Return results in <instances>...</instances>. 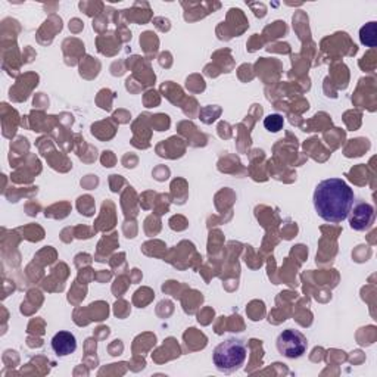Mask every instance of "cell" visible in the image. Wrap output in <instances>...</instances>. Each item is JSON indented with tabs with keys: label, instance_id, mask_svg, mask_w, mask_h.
I'll use <instances>...</instances> for the list:
<instances>
[{
	"label": "cell",
	"instance_id": "cell-1",
	"mask_svg": "<svg viewBox=\"0 0 377 377\" xmlns=\"http://www.w3.org/2000/svg\"><path fill=\"white\" fill-rule=\"evenodd\" d=\"M313 201L320 219L336 224L348 219L356 195L342 178H327L317 185Z\"/></svg>",
	"mask_w": 377,
	"mask_h": 377
},
{
	"label": "cell",
	"instance_id": "cell-2",
	"mask_svg": "<svg viewBox=\"0 0 377 377\" xmlns=\"http://www.w3.org/2000/svg\"><path fill=\"white\" fill-rule=\"evenodd\" d=\"M246 357L248 348L245 342L241 339L232 338L215 347L212 353V361L217 370L226 374H230L237 371L239 369H242V365L246 361Z\"/></svg>",
	"mask_w": 377,
	"mask_h": 377
},
{
	"label": "cell",
	"instance_id": "cell-3",
	"mask_svg": "<svg viewBox=\"0 0 377 377\" xmlns=\"http://www.w3.org/2000/svg\"><path fill=\"white\" fill-rule=\"evenodd\" d=\"M276 347L280 356L295 360V358H301L304 356L308 348V340L304 336V333L300 332V330L286 329L279 335Z\"/></svg>",
	"mask_w": 377,
	"mask_h": 377
},
{
	"label": "cell",
	"instance_id": "cell-4",
	"mask_svg": "<svg viewBox=\"0 0 377 377\" xmlns=\"http://www.w3.org/2000/svg\"><path fill=\"white\" fill-rule=\"evenodd\" d=\"M349 226L357 232H364L371 227L374 221V208L367 202H358L349 211Z\"/></svg>",
	"mask_w": 377,
	"mask_h": 377
},
{
	"label": "cell",
	"instance_id": "cell-5",
	"mask_svg": "<svg viewBox=\"0 0 377 377\" xmlns=\"http://www.w3.org/2000/svg\"><path fill=\"white\" fill-rule=\"evenodd\" d=\"M52 349L58 357L71 356L77 349V339L71 332H59L52 339Z\"/></svg>",
	"mask_w": 377,
	"mask_h": 377
},
{
	"label": "cell",
	"instance_id": "cell-6",
	"mask_svg": "<svg viewBox=\"0 0 377 377\" xmlns=\"http://www.w3.org/2000/svg\"><path fill=\"white\" fill-rule=\"evenodd\" d=\"M360 40L367 48H374L377 44V24L376 22H369L360 31Z\"/></svg>",
	"mask_w": 377,
	"mask_h": 377
},
{
	"label": "cell",
	"instance_id": "cell-7",
	"mask_svg": "<svg viewBox=\"0 0 377 377\" xmlns=\"http://www.w3.org/2000/svg\"><path fill=\"white\" fill-rule=\"evenodd\" d=\"M283 124H284V120L282 116H279V113H271V116H268L264 120V127L271 133L280 131L283 129Z\"/></svg>",
	"mask_w": 377,
	"mask_h": 377
}]
</instances>
